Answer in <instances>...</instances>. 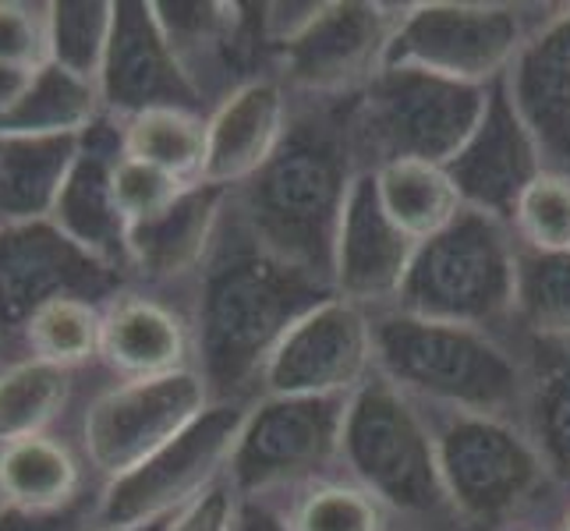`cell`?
I'll return each mask as SVG.
<instances>
[{
    "label": "cell",
    "mask_w": 570,
    "mask_h": 531,
    "mask_svg": "<svg viewBox=\"0 0 570 531\" xmlns=\"http://www.w3.org/2000/svg\"><path fill=\"white\" fill-rule=\"evenodd\" d=\"M107 380H153L195 368L188 294L125 284L100 305V362Z\"/></svg>",
    "instance_id": "obj_15"
},
{
    "label": "cell",
    "mask_w": 570,
    "mask_h": 531,
    "mask_svg": "<svg viewBox=\"0 0 570 531\" xmlns=\"http://www.w3.org/2000/svg\"><path fill=\"white\" fill-rule=\"evenodd\" d=\"M0 61L22 68L50 61V4L0 0Z\"/></svg>",
    "instance_id": "obj_36"
},
{
    "label": "cell",
    "mask_w": 570,
    "mask_h": 531,
    "mask_svg": "<svg viewBox=\"0 0 570 531\" xmlns=\"http://www.w3.org/2000/svg\"><path fill=\"white\" fill-rule=\"evenodd\" d=\"M291 531H401L390 510L344 471H333L277 500Z\"/></svg>",
    "instance_id": "obj_30"
},
{
    "label": "cell",
    "mask_w": 570,
    "mask_h": 531,
    "mask_svg": "<svg viewBox=\"0 0 570 531\" xmlns=\"http://www.w3.org/2000/svg\"><path fill=\"white\" fill-rule=\"evenodd\" d=\"M82 135L0 131V227L50 220Z\"/></svg>",
    "instance_id": "obj_23"
},
{
    "label": "cell",
    "mask_w": 570,
    "mask_h": 531,
    "mask_svg": "<svg viewBox=\"0 0 570 531\" xmlns=\"http://www.w3.org/2000/svg\"><path fill=\"white\" fill-rule=\"evenodd\" d=\"M503 86L524 125L532 128L546 167L570 174V4L528 39Z\"/></svg>",
    "instance_id": "obj_22"
},
{
    "label": "cell",
    "mask_w": 570,
    "mask_h": 531,
    "mask_svg": "<svg viewBox=\"0 0 570 531\" xmlns=\"http://www.w3.org/2000/svg\"><path fill=\"white\" fill-rule=\"evenodd\" d=\"M333 284L266 248L227 203L224 224L188 287L195 372L213 401H255L269 358Z\"/></svg>",
    "instance_id": "obj_1"
},
{
    "label": "cell",
    "mask_w": 570,
    "mask_h": 531,
    "mask_svg": "<svg viewBox=\"0 0 570 531\" xmlns=\"http://www.w3.org/2000/svg\"><path fill=\"white\" fill-rule=\"evenodd\" d=\"M528 390L521 425L570 500V341H521Z\"/></svg>",
    "instance_id": "obj_25"
},
{
    "label": "cell",
    "mask_w": 570,
    "mask_h": 531,
    "mask_svg": "<svg viewBox=\"0 0 570 531\" xmlns=\"http://www.w3.org/2000/svg\"><path fill=\"white\" fill-rule=\"evenodd\" d=\"M230 531H291L284 510L269 496H238L230 514Z\"/></svg>",
    "instance_id": "obj_39"
},
{
    "label": "cell",
    "mask_w": 570,
    "mask_h": 531,
    "mask_svg": "<svg viewBox=\"0 0 570 531\" xmlns=\"http://www.w3.org/2000/svg\"><path fill=\"white\" fill-rule=\"evenodd\" d=\"M209 404V386L195 368L153 380H107L89 393L75 425L92 482L104 489L128 475L178 440Z\"/></svg>",
    "instance_id": "obj_9"
},
{
    "label": "cell",
    "mask_w": 570,
    "mask_h": 531,
    "mask_svg": "<svg viewBox=\"0 0 570 531\" xmlns=\"http://www.w3.org/2000/svg\"><path fill=\"white\" fill-rule=\"evenodd\" d=\"M174 521V518H170ZM170 521H160V524H142V528H100V531H167Z\"/></svg>",
    "instance_id": "obj_41"
},
{
    "label": "cell",
    "mask_w": 570,
    "mask_h": 531,
    "mask_svg": "<svg viewBox=\"0 0 570 531\" xmlns=\"http://www.w3.org/2000/svg\"><path fill=\"white\" fill-rule=\"evenodd\" d=\"M341 471L368 489L401 531H461L440 479L429 411L380 372L347 397Z\"/></svg>",
    "instance_id": "obj_5"
},
{
    "label": "cell",
    "mask_w": 570,
    "mask_h": 531,
    "mask_svg": "<svg viewBox=\"0 0 570 531\" xmlns=\"http://www.w3.org/2000/svg\"><path fill=\"white\" fill-rule=\"evenodd\" d=\"M518 263L521 245L510 224L464 209L446 230L415 248L393 308L514 337Z\"/></svg>",
    "instance_id": "obj_6"
},
{
    "label": "cell",
    "mask_w": 570,
    "mask_h": 531,
    "mask_svg": "<svg viewBox=\"0 0 570 531\" xmlns=\"http://www.w3.org/2000/svg\"><path fill=\"white\" fill-rule=\"evenodd\" d=\"M104 96L100 86L82 82L53 65L36 71L29 92L22 96L0 131L8 135H86L96 121H104Z\"/></svg>",
    "instance_id": "obj_29"
},
{
    "label": "cell",
    "mask_w": 570,
    "mask_h": 531,
    "mask_svg": "<svg viewBox=\"0 0 570 531\" xmlns=\"http://www.w3.org/2000/svg\"><path fill=\"white\" fill-rule=\"evenodd\" d=\"M553 11L557 4L524 0H419L404 8L386 65L489 89L503 82Z\"/></svg>",
    "instance_id": "obj_7"
},
{
    "label": "cell",
    "mask_w": 570,
    "mask_h": 531,
    "mask_svg": "<svg viewBox=\"0 0 570 531\" xmlns=\"http://www.w3.org/2000/svg\"><path fill=\"white\" fill-rule=\"evenodd\" d=\"M344 411L347 397H255L227 468L230 489L281 500L341 471Z\"/></svg>",
    "instance_id": "obj_11"
},
{
    "label": "cell",
    "mask_w": 570,
    "mask_h": 531,
    "mask_svg": "<svg viewBox=\"0 0 570 531\" xmlns=\"http://www.w3.org/2000/svg\"><path fill=\"white\" fill-rule=\"evenodd\" d=\"M110 185H114V199L125 216L128 230L135 224H146L153 216H160L167 206L178 203V195L188 188V181H181V177L135 160V156H125V153L117 156Z\"/></svg>",
    "instance_id": "obj_35"
},
{
    "label": "cell",
    "mask_w": 570,
    "mask_h": 531,
    "mask_svg": "<svg viewBox=\"0 0 570 531\" xmlns=\"http://www.w3.org/2000/svg\"><path fill=\"white\" fill-rule=\"evenodd\" d=\"M518 341H570V252H521L518 263Z\"/></svg>",
    "instance_id": "obj_33"
},
{
    "label": "cell",
    "mask_w": 570,
    "mask_h": 531,
    "mask_svg": "<svg viewBox=\"0 0 570 531\" xmlns=\"http://www.w3.org/2000/svg\"><path fill=\"white\" fill-rule=\"evenodd\" d=\"M100 96L110 121H125V117L153 107L203 110L185 68L178 65L160 26H156L149 0H117L114 36L100 75Z\"/></svg>",
    "instance_id": "obj_18"
},
{
    "label": "cell",
    "mask_w": 570,
    "mask_h": 531,
    "mask_svg": "<svg viewBox=\"0 0 570 531\" xmlns=\"http://www.w3.org/2000/svg\"><path fill=\"white\" fill-rule=\"evenodd\" d=\"M0 531H100V485L57 510L0 507Z\"/></svg>",
    "instance_id": "obj_37"
},
{
    "label": "cell",
    "mask_w": 570,
    "mask_h": 531,
    "mask_svg": "<svg viewBox=\"0 0 570 531\" xmlns=\"http://www.w3.org/2000/svg\"><path fill=\"white\" fill-rule=\"evenodd\" d=\"M252 401H213L178 440L128 475L100 489V528H142L178 518L185 507L227 482Z\"/></svg>",
    "instance_id": "obj_10"
},
{
    "label": "cell",
    "mask_w": 570,
    "mask_h": 531,
    "mask_svg": "<svg viewBox=\"0 0 570 531\" xmlns=\"http://www.w3.org/2000/svg\"><path fill=\"white\" fill-rule=\"evenodd\" d=\"M4 362H8V358H4V344H0V368H4Z\"/></svg>",
    "instance_id": "obj_44"
},
{
    "label": "cell",
    "mask_w": 570,
    "mask_h": 531,
    "mask_svg": "<svg viewBox=\"0 0 570 531\" xmlns=\"http://www.w3.org/2000/svg\"><path fill=\"white\" fill-rule=\"evenodd\" d=\"M92 485L82 450L65 432H43L0 446V507L57 510Z\"/></svg>",
    "instance_id": "obj_24"
},
{
    "label": "cell",
    "mask_w": 570,
    "mask_h": 531,
    "mask_svg": "<svg viewBox=\"0 0 570 531\" xmlns=\"http://www.w3.org/2000/svg\"><path fill=\"white\" fill-rule=\"evenodd\" d=\"M372 347L380 376L429 411L524 415L528 368L518 337L386 308L372 312Z\"/></svg>",
    "instance_id": "obj_3"
},
{
    "label": "cell",
    "mask_w": 570,
    "mask_h": 531,
    "mask_svg": "<svg viewBox=\"0 0 570 531\" xmlns=\"http://www.w3.org/2000/svg\"><path fill=\"white\" fill-rule=\"evenodd\" d=\"M510 230L521 252L567 255L570 252V174L546 167L510 216Z\"/></svg>",
    "instance_id": "obj_34"
},
{
    "label": "cell",
    "mask_w": 570,
    "mask_h": 531,
    "mask_svg": "<svg viewBox=\"0 0 570 531\" xmlns=\"http://www.w3.org/2000/svg\"><path fill=\"white\" fill-rule=\"evenodd\" d=\"M429 425L461 531H510L557 521L567 496L521 422L429 411Z\"/></svg>",
    "instance_id": "obj_4"
},
{
    "label": "cell",
    "mask_w": 570,
    "mask_h": 531,
    "mask_svg": "<svg viewBox=\"0 0 570 531\" xmlns=\"http://www.w3.org/2000/svg\"><path fill=\"white\" fill-rule=\"evenodd\" d=\"M39 68H22V65H4L0 61V121L22 104V96L29 92L32 78Z\"/></svg>",
    "instance_id": "obj_40"
},
{
    "label": "cell",
    "mask_w": 570,
    "mask_h": 531,
    "mask_svg": "<svg viewBox=\"0 0 570 531\" xmlns=\"http://www.w3.org/2000/svg\"><path fill=\"white\" fill-rule=\"evenodd\" d=\"M557 531H570V500L563 503V510L557 514Z\"/></svg>",
    "instance_id": "obj_42"
},
{
    "label": "cell",
    "mask_w": 570,
    "mask_h": 531,
    "mask_svg": "<svg viewBox=\"0 0 570 531\" xmlns=\"http://www.w3.org/2000/svg\"><path fill=\"white\" fill-rule=\"evenodd\" d=\"M546 170V156L532 128L524 125L503 82L489 86V104L464 149L446 164L464 209L507 220L524 188Z\"/></svg>",
    "instance_id": "obj_16"
},
{
    "label": "cell",
    "mask_w": 570,
    "mask_h": 531,
    "mask_svg": "<svg viewBox=\"0 0 570 531\" xmlns=\"http://www.w3.org/2000/svg\"><path fill=\"white\" fill-rule=\"evenodd\" d=\"M485 104L489 89L386 65L372 86L355 96L351 110L362 170H376L390 160L446 167L479 128Z\"/></svg>",
    "instance_id": "obj_8"
},
{
    "label": "cell",
    "mask_w": 570,
    "mask_h": 531,
    "mask_svg": "<svg viewBox=\"0 0 570 531\" xmlns=\"http://www.w3.org/2000/svg\"><path fill=\"white\" fill-rule=\"evenodd\" d=\"M372 372V312L326 298L294 326L269 358L259 397H351Z\"/></svg>",
    "instance_id": "obj_14"
},
{
    "label": "cell",
    "mask_w": 570,
    "mask_h": 531,
    "mask_svg": "<svg viewBox=\"0 0 570 531\" xmlns=\"http://www.w3.org/2000/svg\"><path fill=\"white\" fill-rule=\"evenodd\" d=\"M128 284L86 248H78L53 220L0 227V344L4 358L18 354L26 323L57 298L104 305Z\"/></svg>",
    "instance_id": "obj_13"
},
{
    "label": "cell",
    "mask_w": 570,
    "mask_h": 531,
    "mask_svg": "<svg viewBox=\"0 0 570 531\" xmlns=\"http://www.w3.org/2000/svg\"><path fill=\"white\" fill-rule=\"evenodd\" d=\"M117 0H50V61L82 82L100 86L114 36Z\"/></svg>",
    "instance_id": "obj_32"
},
{
    "label": "cell",
    "mask_w": 570,
    "mask_h": 531,
    "mask_svg": "<svg viewBox=\"0 0 570 531\" xmlns=\"http://www.w3.org/2000/svg\"><path fill=\"white\" fill-rule=\"evenodd\" d=\"M386 216L411 242L422 245L464 213V203L446 167L425 160H390L372 170Z\"/></svg>",
    "instance_id": "obj_27"
},
{
    "label": "cell",
    "mask_w": 570,
    "mask_h": 531,
    "mask_svg": "<svg viewBox=\"0 0 570 531\" xmlns=\"http://www.w3.org/2000/svg\"><path fill=\"white\" fill-rule=\"evenodd\" d=\"M39 358L71 372H89L100 362V305L86 298H57L26 323L14 358Z\"/></svg>",
    "instance_id": "obj_31"
},
{
    "label": "cell",
    "mask_w": 570,
    "mask_h": 531,
    "mask_svg": "<svg viewBox=\"0 0 570 531\" xmlns=\"http://www.w3.org/2000/svg\"><path fill=\"white\" fill-rule=\"evenodd\" d=\"M121 153L195 185L206 164V114L188 107H153L117 121Z\"/></svg>",
    "instance_id": "obj_28"
},
{
    "label": "cell",
    "mask_w": 570,
    "mask_h": 531,
    "mask_svg": "<svg viewBox=\"0 0 570 531\" xmlns=\"http://www.w3.org/2000/svg\"><path fill=\"white\" fill-rule=\"evenodd\" d=\"M121 156V128L110 117L96 121L78 146L75 167L61 188L50 220L68 238L128 277V224L114 199V164ZM131 284V281H128Z\"/></svg>",
    "instance_id": "obj_21"
},
{
    "label": "cell",
    "mask_w": 570,
    "mask_h": 531,
    "mask_svg": "<svg viewBox=\"0 0 570 531\" xmlns=\"http://www.w3.org/2000/svg\"><path fill=\"white\" fill-rule=\"evenodd\" d=\"M415 248L419 245L386 216L372 170H362L347 195L337 245H333V294L365 312L393 308Z\"/></svg>",
    "instance_id": "obj_17"
},
{
    "label": "cell",
    "mask_w": 570,
    "mask_h": 531,
    "mask_svg": "<svg viewBox=\"0 0 570 531\" xmlns=\"http://www.w3.org/2000/svg\"><path fill=\"white\" fill-rule=\"evenodd\" d=\"M347 100H298L291 96L284 142L266 167L230 191L234 209L266 248L330 281L347 195L362 174Z\"/></svg>",
    "instance_id": "obj_2"
},
{
    "label": "cell",
    "mask_w": 570,
    "mask_h": 531,
    "mask_svg": "<svg viewBox=\"0 0 570 531\" xmlns=\"http://www.w3.org/2000/svg\"><path fill=\"white\" fill-rule=\"evenodd\" d=\"M82 372L39 358H11L0 368V446L43 432H61L71 415Z\"/></svg>",
    "instance_id": "obj_26"
},
{
    "label": "cell",
    "mask_w": 570,
    "mask_h": 531,
    "mask_svg": "<svg viewBox=\"0 0 570 531\" xmlns=\"http://www.w3.org/2000/svg\"><path fill=\"white\" fill-rule=\"evenodd\" d=\"M510 531H557V521H546V524H521V528H510Z\"/></svg>",
    "instance_id": "obj_43"
},
{
    "label": "cell",
    "mask_w": 570,
    "mask_h": 531,
    "mask_svg": "<svg viewBox=\"0 0 570 531\" xmlns=\"http://www.w3.org/2000/svg\"><path fill=\"white\" fill-rule=\"evenodd\" d=\"M404 8L397 0H326L312 29L277 53L273 75L298 100H347L365 92L386 68Z\"/></svg>",
    "instance_id": "obj_12"
},
{
    "label": "cell",
    "mask_w": 570,
    "mask_h": 531,
    "mask_svg": "<svg viewBox=\"0 0 570 531\" xmlns=\"http://www.w3.org/2000/svg\"><path fill=\"white\" fill-rule=\"evenodd\" d=\"M227 203V188L195 181L160 216L135 224L128 230V281L149 291L188 294L224 224Z\"/></svg>",
    "instance_id": "obj_19"
},
{
    "label": "cell",
    "mask_w": 570,
    "mask_h": 531,
    "mask_svg": "<svg viewBox=\"0 0 570 531\" xmlns=\"http://www.w3.org/2000/svg\"><path fill=\"white\" fill-rule=\"evenodd\" d=\"M291 121V92L277 75L248 78L230 89L206 114V164L199 181L216 188H242L255 177L277 146Z\"/></svg>",
    "instance_id": "obj_20"
},
{
    "label": "cell",
    "mask_w": 570,
    "mask_h": 531,
    "mask_svg": "<svg viewBox=\"0 0 570 531\" xmlns=\"http://www.w3.org/2000/svg\"><path fill=\"white\" fill-rule=\"evenodd\" d=\"M234 500H238V493L230 489V482L213 485L206 496L185 507L181 514L167 524V531H230Z\"/></svg>",
    "instance_id": "obj_38"
}]
</instances>
